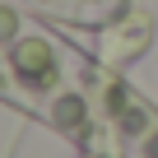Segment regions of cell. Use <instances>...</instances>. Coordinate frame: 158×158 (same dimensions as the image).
<instances>
[{
    "mask_svg": "<svg viewBox=\"0 0 158 158\" xmlns=\"http://www.w3.org/2000/svg\"><path fill=\"white\" fill-rule=\"evenodd\" d=\"M116 70L65 23L23 0H0V102L79 153L112 158Z\"/></svg>",
    "mask_w": 158,
    "mask_h": 158,
    "instance_id": "1",
    "label": "cell"
},
{
    "mask_svg": "<svg viewBox=\"0 0 158 158\" xmlns=\"http://www.w3.org/2000/svg\"><path fill=\"white\" fill-rule=\"evenodd\" d=\"M23 5H33L37 14L65 23L70 33L79 37H102L107 28H116L126 14H135V0H23Z\"/></svg>",
    "mask_w": 158,
    "mask_h": 158,
    "instance_id": "2",
    "label": "cell"
}]
</instances>
